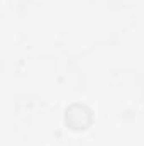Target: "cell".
<instances>
[{"mask_svg": "<svg viewBox=\"0 0 144 146\" xmlns=\"http://www.w3.org/2000/svg\"><path fill=\"white\" fill-rule=\"evenodd\" d=\"M80 104H75L71 106L70 109L66 110V124L75 129V131H80V129H87L88 126H90V122H92V112L90 109L87 107V109L81 112V115H78L80 114Z\"/></svg>", "mask_w": 144, "mask_h": 146, "instance_id": "6da1fadb", "label": "cell"}]
</instances>
